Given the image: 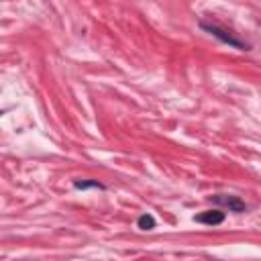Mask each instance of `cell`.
I'll list each match as a JSON object with an SVG mask.
<instances>
[{"instance_id": "6da1fadb", "label": "cell", "mask_w": 261, "mask_h": 261, "mask_svg": "<svg viewBox=\"0 0 261 261\" xmlns=\"http://www.w3.org/2000/svg\"><path fill=\"white\" fill-rule=\"evenodd\" d=\"M202 29H204V31H208L210 35L218 37L222 43H228V45H232V47H237V49H245V47H247L245 43H241L239 39H234L230 33L222 31V29H220V27H216V24H208V22H202Z\"/></svg>"}, {"instance_id": "7a4b0ae2", "label": "cell", "mask_w": 261, "mask_h": 261, "mask_svg": "<svg viewBox=\"0 0 261 261\" xmlns=\"http://www.w3.org/2000/svg\"><path fill=\"white\" fill-rule=\"evenodd\" d=\"M196 220L202 222V224H212L214 226V224H220L224 220V212H220V210H206V212L198 214Z\"/></svg>"}, {"instance_id": "3957f363", "label": "cell", "mask_w": 261, "mask_h": 261, "mask_svg": "<svg viewBox=\"0 0 261 261\" xmlns=\"http://www.w3.org/2000/svg\"><path fill=\"white\" fill-rule=\"evenodd\" d=\"M212 200H214L216 204L228 206V208L234 210V212H243V210H245V204H243L239 198H234V196H214Z\"/></svg>"}, {"instance_id": "277c9868", "label": "cell", "mask_w": 261, "mask_h": 261, "mask_svg": "<svg viewBox=\"0 0 261 261\" xmlns=\"http://www.w3.org/2000/svg\"><path fill=\"white\" fill-rule=\"evenodd\" d=\"M137 224H139V228H143V230H151V228H155V218H153L151 214H143Z\"/></svg>"}, {"instance_id": "5b68a950", "label": "cell", "mask_w": 261, "mask_h": 261, "mask_svg": "<svg viewBox=\"0 0 261 261\" xmlns=\"http://www.w3.org/2000/svg\"><path fill=\"white\" fill-rule=\"evenodd\" d=\"M73 186L77 190H86V188H98V190H102V184H98V181H73Z\"/></svg>"}]
</instances>
